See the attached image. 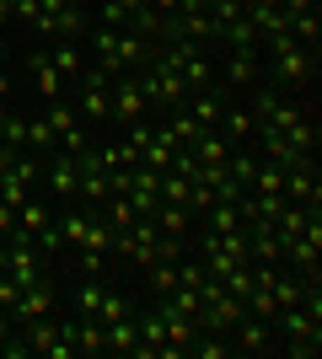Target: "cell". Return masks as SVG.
Instances as JSON below:
<instances>
[{
	"label": "cell",
	"instance_id": "6da1fadb",
	"mask_svg": "<svg viewBox=\"0 0 322 359\" xmlns=\"http://www.w3.org/2000/svg\"><path fill=\"white\" fill-rule=\"evenodd\" d=\"M311 75H317V48H307V43H290V48H279V54H263V81L279 86L285 97H295L301 86H311Z\"/></svg>",
	"mask_w": 322,
	"mask_h": 359
},
{
	"label": "cell",
	"instance_id": "7a4b0ae2",
	"mask_svg": "<svg viewBox=\"0 0 322 359\" xmlns=\"http://www.w3.org/2000/svg\"><path fill=\"white\" fill-rule=\"evenodd\" d=\"M145 107H151V97H145V86H140V75H119L113 86H107V123L113 129H129V123L145 118Z\"/></svg>",
	"mask_w": 322,
	"mask_h": 359
},
{
	"label": "cell",
	"instance_id": "3957f363",
	"mask_svg": "<svg viewBox=\"0 0 322 359\" xmlns=\"http://www.w3.org/2000/svg\"><path fill=\"white\" fill-rule=\"evenodd\" d=\"M140 86H145V97H151V107H167V113H177V107L188 102V86L183 75H172L167 65H140Z\"/></svg>",
	"mask_w": 322,
	"mask_h": 359
},
{
	"label": "cell",
	"instance_id": "277c9868",
	"mask_svg": "<svg viewBox=\"0 0 322 359\" xmlns=\"http://www.w3.org/2000/svg\"><path fill=\"white\" fill-rule=\"evenodd\" d=\"M76 86H81V102H76L81 123H107V86H113V81H107V75L92 65V70L81 75Z\"/></svg>",
	"mask_w": 322,
	"mask_h": 359
},
{
	"label": "cell",
	"instance_id": "5b68a950",
	"mask_svg": "<svg viewBox=\"0 0 322 359\" xmlns=\"http://www.w3.org/2000/svg\"><path fill=\"white\" fill-rule=\"evenodd\" d=\"M231 348H242V354H269V348H279V344H274V322H263V316L242 311V322L231 327Z\"/></svg>",
	"mask_w": 322,
	"mask_h": 359
},
{
	"label": "cell",
	"instance_id": "8992f818",
	"mask_svg": "<svg viewBox=\"0 0 322 359\" xmlns=\"http://www.w3.org/2000/svg\"><path fill=\"white\" fill-rule=\"evenodd\" d=\"M123 198L135 204V215H156V210H161V172H151V166H135V172H129V188H123Z\"/></svg>",
	"mask_w": 322,
	"mask_h": 359
},
{
	"label": "cell",
	"instance_id": "52a82bcc",
	"mask_svg": "<svg viewBox=\"0 0 322 359\" xmlns=\"http://www.w3.org/2000/svg\"><path fill=\"white\" fill-rule=\"evenodd\" d=\"M263 81V54L258 48H231V60H226V86H258Z\"/></svg>",
	"mask_w": 322,
	"mask_h": 359
},
{
	"label": "cell",
	"instance_id": "ba28073f",
	"mask_svg": "<svg viewBox=\"0 0 322 359\" xmlns=\"http://www.w3.org/2000/svg\"><path fill=\"white\" fill-rule=\"evenodd\" d=\"M54 311V285H32V290H22V295H16V306H11V322L16 327H22V322H32V316H48Z\"/></svg>",
	"mask_w": 322,
	"mask_h": 359
},
{
	"label": "cell",
	"instance_id": "9c48e42d",
	"mask_svg": "<svg viewBox=\"0 0 322 359\" xmlns=\"http://www.w3.org/2000/svg\"><path fill=\"white\" fill-rule=\"evenodd\" d=\"M27 65H32V91L43 97V107H48V102H60V97H65V81H60V70L48 65V48H38Z\"/></svg>",
	"mask_w": 322,
	"mask_h": 359
},
{
	"label": "cell",
	"instance_id": "30bf717a",
	"mask_svg": "<svg viewBox=\"0 0 322 359\" xmlns=\"http://www.w3.org/2000/svg\"><path fill=\"white\" fill-rule=\"evenodd\" d=\"M48 65L60 70V81H65V86H76L81 75H86V54H81V43H76V38H60V43H54V54H48Z\"/></svg>",
	"mask_w": 322,
	"mask_h": 359
},
{
	"label": "cell",
	"instance_id": "8fae6325",
	"mask_svg": "<svg viewBox=\"0 0 322 359\" xmlns=\"http://www.w3.org/2000/svg\"><path fill=\"white\" fill-rule=\"evenodd\" d=\"M188 113H194V123H199V129H220V113H226V97H220V91H188Z\"/></svg>",
	"mask_w": 322,
	"mask_h": 359
},
{
	"label": "cell",
	"instance_id": "7c38bea8",
	"mask_svg": "<svg viewBox=\"0 0 322 359\" xmlns=\"http://www.w3.org/2000/svg\"><path fill=\"white\" fill-rule=\"evenodd\" d=\"M140 359H167V327H161V311H145L140 316V344H135Z\"/></svg>",
	"mask_w": 322,
	"mask_h": 359
},
{
	"label": "cell",
	"instance_id": "4fadbf2b",
	"mask_svg": "<svg viewBox=\"0 0 322 359\" xmlns=\"http://www.w3.org/2000/svg\"><path fill=\"white\" fill-rule=\"evenodd\" d=\"M177 150H183V145H177V140H172L167 129H161V123H156V129H151V145L140 150V166H151V172H167Z\"/></svg>",
	"mask_w": 322,
	"mask_h": 359
},
{
	"label": "cell",
	"instance_id": "5bb4252c",
	"mask_svg": "<svg viewBox=\"0 0 322 359\" xmlns=\"http://www.w3.org/2000/svg\"><path fill=\"white\" fill-rule=\"evenodd\" d=\"M102 338H107V348H113V354H135V344H140V316L129 311V316H119V322H107Z\"/></svg>",
	"mask_w": 322,
	"mask_h": 359
},
{
	"label": "cell",
	"instance_id": "9a60e30c",
	"mask_svg": "<svg viewBox=\"0 0 322 359\" xmlns=\"http://www.w3.org/2000/svg\"><path fill=\"white\" fill-rule=\"evenodd\" d=\"M220 129H226V140H231V145H242V140H253V135H258V118H253L247 107H226V113H220Z\"/></svg>",
	"mask_w": 322,
	"mask_h": 359
},
{
	"label": "cell",
	"instance_id": "2e32d148",
	"mask_svg": "<svg viewBox=\"0 0 322 359\" xmlns=\"http://www.w3.org/2000/svg\"><path fill=\"white\" fill-rule=\"evenodd\" d=\"M107 194H113V188H107V172H97V166H81V188H76L81 204H86V210H97Z\"/></svg>",
	"mask_w": 322,
	"mask_h": 359
},
{
	"label": "cell",
	"instance_id": "e0dca14e",
	"mask_svg": "<svg viewBox=\"0 0 322 359\" xmlns=\"http://www.w3.org/2000/svg\"><path fill=\"white\" fill-rule=\"evenodd\" d=\"M204 220H210L215 236H231V231H242V210H236V204H226V198H215L210 210H204Z\"/></svg>",
	"mask_w": 322,
	"mask_h": 359
},
{
	"label": "cell",
	"instance_id": "ac0fdd59",
	"mask_svg": "<svg viewBox=\"0 0 322 359\" xmlns=\"http://www.w3.org/2000/svg\"><path fill=\"white\" fill-rule=\"evenodd\" d=\"M151 220H156V231H161V236H188V220H194V215H188L183 204H161Z\"/></svg>",
	"mask_w": 322,
	"mask_h": 359
},
{
	"label": "cell",
	"instance_id": "d6986e66",
	"mask_svg": "<svg viewBox=\"0 0 322 359\" xmlns=\"http://www.w3.org/2000/svg\"><path fill=\"white\" fill-rule=\"evenodd\" d=\"M16 225H22V231H27V236H38V231H43V225H54V210H48L43 198H27V204H22V210H16Z\"/></svg>",
	"mask_w": 322,
	"mask_h": 359
},
{
	"label": "cell",
	"instance_id": "ffe728a7",
	"mask_svg": "<svg viewBox=\"0 0 322 359\" xmlns=\"http://www.w3.org/2000/svg\"><path fill=\"white\" fill-rule=\"evenodd\" d=\"M0 145L11 150V156H22V150H27V118H16V113H0Z\"/></svg>",
	"mask_w": 322,
	"mask_h": 359
},
{
	"label": "cell",
	"instance_id": "44dd1931",
	"mask_svg": "<svg viewBox=\"0 0 322 359\" xmlns=\"http://www.w3.org/2000/svg\"><path fill=\"white\" fill-rule=\"evenodd\" d=\"M145 273H151V295H172L177 290V257H156Z\"/></svg>",
	"mask_w": 322,
	"mask_h": 359
},
{
	"label": "cell",
	"instance_id": "7402d4cb",
	"mask_svg": "<svg viewBox=\"0 0 322 359\" xmlns=\"http://www.w3.org/2000/svg\"><path fill=\"white\" fill-rule=\"evenodd\" d=\"M27 150H32V156H54V150H60L48 118H27Z\"/></svg>",
	"mask_w": 322,
	"mask_h": 359
},
{
	"label": "cell",
	"instance_id": "603a6c76",
	"mask_svg": "<svg viewBox=\"0 0 322 359\" xmlns=\"http://www.w3.org/2000/svg\"><path fill=\"white\" fill-rule=\"evenodd\" d=\"M220 43H226V48H258V32H253V22H247V16H236V22H226V27H220Z\"/></svg>",
	"mask_w": 322,
	"mask_h": 359
},
{
	"label": "cell",
	"instance_id": "cb8c5ba5",
	"mask_svg": "<svg viewBox=\"0 0 322 359\" xmlns=\"http://www.w3.org/2000/svg\"><path fill=\"white\" fill-rule=\"evenodd\" d=\"M119 316H129V300L119 295V290H102V300H97V311H92V322H119Z\"/></svg>",
	"mask_w": 322,
	"mask_h": 359
},
{
	"label": "cell",
	"instance_id": "d4e9b609",
	"mask_svg": "<svg viewBox=\"0 0 322 359\" xmlns=\"http://www.w3.org/2000/svg\"><path fill=\"white\" fill-rule=\"evenodd\" d=\"M226 172L247 188V182H253V172H258V156H247V150H231V156H226Z\"/></svg>",
	"mask_w": 322,
	"mask_h": 359
},
{
	"label": "cell",
	"instance_id": "484cf974",
	"mask_svg": "<svg viewBox=\"0 0 322 359\" xmlns=\"http://www.w3.org/2000/svg\"><path fill=\"white\" fill-rule=\"evenodd\" d=\"M11 16L32 27V22H38V0H16V6H11Z\"/></svg>",
	"mask_w": 322,
	"mask_h": 359
},
{
	"label": "cell",
	"instance_id": "4316f807",
	"mask_svg": "<svg viewBox=\"0 0 322 359\" xmlns=\"http://www.w3.org/2000/svg\"><path fill=\"white\" fill-rule=\"evenodd\" d=\"M11 231H16V210L0 198V236H11Z\"/></svg>",
	"mask_w": 322,
	"mask_h": 359
},
{
	"label": "cell",
	"instance_id": "83f0119b",
	"mask_svg": "<svg viewBox=\"0 0 322 359\" xmlns=\"http://www.w3.org/2000/svg\"><path fill=\"white\" fill-rule=\"evenodd\" d=\"M145 6H151L156 16H172V11H177V6H183V0H145Z\"/></svg>",
	"mask_w": 322,
	"mask_h": 359
},
{
	"label": "cell",
	"instance_id": "f1b7e54d",
	"mask_svg": "<svg viewBox=\"0 0 322 359\" xmlns=\"http://www.w3.org/2000/svg\"><path fill=\"white\" fill-rule=\"evenodd\" d=\"M16 332V322H11V311H6V306H0V344H6V338H11Z\"/></svg>",
	"mask_w": 322,
	"mask_h": 359
},
{
	"label": "cell",
	"instance_id": "f546056e",
	"mask_svg": "<svg viewBox=\"0 0 322 359\" xmlns=\"http://www.w3.org/2000/svg\"><path fill=\"white\" fill-rule=\"evenodd\" d=\"M6 97H11V75L0 70V102H6Z\"/></svg>",
	"mask_w": 322,
	"mask_h": 359
},
{
	"label": "cell",
	"instance_id": "4dcf8cb0",
	"mask_svg": "<svg viewBox=\"0 0 322 359\" xmlns=\"http://www.w3.org/2000/svg\"><path fill=\"white\" fill-rule=\"evenodd\" d=\"M65 6H76V11H92L97 0H65Z\"/></svg>",
	"mask_w": 322,
	"mask_h": 359
},
{
	"label": "cell",
	"instance_id": "1f68e13d",
	"mask_svg": "<svg viewBox=\"0 0 322 359\" xmlns=\"http://www.w3.org/2000/svg\"><path fill=\"white\" fill-rule=\"evenodd\" d=\"M0 113H6V102H0Z\"/></svg>",
	"mask_w": 322,
	"mask_h": 359
}]
</instances>
